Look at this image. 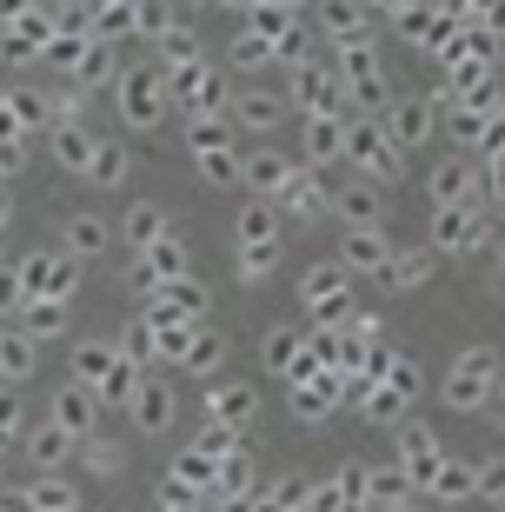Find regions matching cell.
I'll list each match as a JSON object with an SVG mask.
<instances>
[{
    "label": "cell",
    "instance_id": "6da1fadb",
    "mask_svg": "<svg viewBox=\"0 0 505 512\" xmlns=\"http://www.w3.org/2000/svg\"><path fill=\"white\" fill-rule=\"evenodd\" d=\"M67 247L94 253V247H100V220H67Z\"/></svg>",
    "mask_w": 505,
    "mask_h": 512
}]
</instances>
